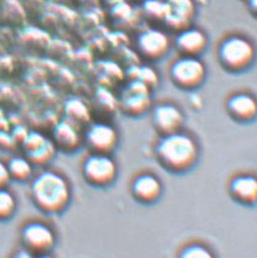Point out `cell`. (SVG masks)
<instances>
[{
    "mask_svg": "<svg viewBox=\"0 0 257 258\" xmlns=\"http://www.w3.org/2000/svg\"><path fill=\"white\" fill-rule=\"evenodd\" d=\"M25 157L33 164V166H45L55 159L57 148L51 139L45 135L31 131L26 135L21 142Z\"/></svg>",
    "mask_w": 257,
    "mask_h": 258,
    "instance_id": "8",
    "label": "cell"
},
{
    "mask_svg": "<svg viewBox=\"0 0 257 258\" xmlns=\"http://www.w3.org/2000/svg\"><path fill=\"white\" fill-rule=\"evenodd\" d=\"M167 8L164 25L169 31L180 33L192 27L197 15V4L194 0H164Z\"/></svg>",
    "mask_w": 257,
    "mask_h": 258,
    "instance_id": "11",
    "label": "cell"
},
{
    "mask_svg": "<svg viewBox=\"0 0 257 258\" xmlns=\"http://www.w3.org/2000/svg\"><path fill=\"white\" fill-rule=\"evenodd\" d=\"M178 258H216L208 246L202 244H189L184 246L178 253Z\"/></svg>",
    "mask_w": 257,
    "mask_h": 258,
    "instance_id": "23",
    "label": "cell"
},
{
    "mask_svg": "<svg viewBox=\"0 0 257 258\" xmlns=\"http://www.w3.org/2000/svg\"><path fill=\"white\" fill-rule=\"evenodd\" d=\"M217 59L221 67L229 73H243L255 62V45L241 35L227 37L217 47Z\"/></svg>",
    "mask_w": 257,
    "mask_h": 258,
    "instance_id": "3",
    "label": "cell"
},
{
    "mask_svg": "<svg viewBox=\"0 0 257 258\" xmlns=\"http://www.w3.org/2000/svg\"><path fill=\"white\" fill-rule=\"evenodd\" d=\"M209 45V38L204 31L199 28H189L180 32L175 38L174 46L181 56L199 57L204 53Z\"/></svg>",
    "mask_w": 257,
    "mask_h": 258,
    "instance_id": "13",
    "label": "cell"
},
{
    "mask_svg": "<svg viewBox=\"0 0 257 258\" xmlns=\"http://www.w3.org/2000/svg\"><path fill=\"white\" fill-rule=\"evenodd\" d=\"M161 166L171 172L181 173L190 170L199 158V146L189 134L177 133L161 136L155 148Z\"/></svg>",
    "mask_w": 257,
    "mask_h": 258,
    "instance_id": "2",
    "label": "cell"
},
{
    "mask_svg": "<svg viewBox=\"0 0 257 258\" xmlns=\"http://www.w3.org/2000/svg\"><path fill=\"white\" fill-rule=\"evenodd\" d=\"M16 198L8 188H0V221L11 218L16 211Z\"/></svg>",
    "mask_w": 257,
    "mask_h": 258,
    "instance_id": "22",
    "label": "cell"
},
{
    "mask_svg": "<svg viewBox=\"0 0 257 258\" xmlns=\"http://www.w3.org/2000/svg\"><path fill=\"white\" fill-rule=\"evenodd\" d=\"M56 148L71 153L76 152L84 143L82 127L65 119L55 126L52 131V139Z\"/></svg>",
    "mask_w": 257,
    "mask_h": 258,
    "instance_id": "14",
    "label": "cell"
},
{
    "mask_svg": "<svg viewBox=\"0 0 257 258\" xmlns=\"http://www.w3.org/2000/svg\"><path fill=\"white\" fill-rule=\"evenodd\" d=\"M229 193L235 202L253 205L257 199V181L252 175H238L229 183Z\"/></svg>",
    "mask_w": 257,
    "mask_h": 258,
    "instance_id": "17",
    "label": "cell"
},
{
    "mask_svg": "<svg viewBox=\"0 0 257 258\" xmlns=\"http://www.w3.org/2000/svg\"><path fill=\"white\" fill-rule=\"evenodd\" d=\"M65 113L66 119L80 126V127L91 121L90 108L79 98H72V100L67 101L65 106Z\"/></svg>",
    "mask_w": 257,
    "mask_h": 258,
    "instance_id": "18",
    "label": "cell"
},
{
    "mask_svg": "<svg viewBox=\"0 0 257 258\" xmlns=\"http://www.w3.org/2000/svg\"><path fill=\"white\" fill-rule=\"evenodd\" d=\"M244 2H246V0H244Z\"/></svg>",
    "mask_w": 257,
    "mask_h": 258,
    "instance_id": "28",
    "label": "cell"
},
{
    "mask_svg": "<svg viewBox=\"0 0 257 258\" xmlns=\"http://www.w3.org/2000/svg\"><path fill=\"white\" fill-rule=\"evenodd\" d=\"M256 2L257 0H246L247 9H249V11L253 15V16H256V14H257V3Z\"/></svg>",
    "mask_w": 257,
    "mask_h": 258,
    "instance_id": "26",
    "label": "cell"
},
{
    "mask_svg": "<svg viewBox=\"0 0 257 258\" xmlns=\"http://www.w3.org/2000/svg\"><path fill=\"white\" fill-rule=\"evenodd\" d=\"M184 124V114L174 103H160L152 109V125L160 136L181 131Z\"/></svg>",
    "mask_w": 257,
    "mask_h": 258,
    "instance_id": "10",
    "label": "cell"
},
{
    "mask_svg": "<svg viewBox=\"0 0 257 258\" xmlns=\"http://www.w3.org/2000/svg\"><path fill=\"white\" fill-rule=\"evenodd\" d=\"M7 165L11 179H15L17 182H26L32 178L34 166L25 155L23 157H21V155L13 157L8 161Z\"/></svg>",
    "mask_w": 257,
    "mask_h": 258,
    "instance_id": "19",
    "label": "cell"
},
{
    "mask_svg": "<svg viewBox=\"0 0 257 258\" xmlns=\"http://www.w3.org/2000/svg\"><path fill=\"white\" fill-rule=\"evenodd\" d=\"M21 240L25 250L33 254H47L56 245V235L46 223L33 221L27 223L21 232Z\"/></svg>",
    "mask_w": 257,
    "mask_h": 258,
    "instance_id": "6",
    "label": "cell"
},
{
    "mask_svg": "<svg viewBox=\"0 0 257 258\" xmlns=\"http://www.w3.org/2000/svg\"><path fill=\"white\" fill-rule=\"evenodd\" d=\"M34 205L46 214H59L71 203L72 189L67 178L52 170H43L31 183Z\"/></svg>",
    "mask_w": 257,
    "mask_h": 258,
    "instance_id": "1",
    "label": "cell"
},
{
    "mask_svg": "<svg viewBox=\"0 0 257 258\" xmlns=\"http://www.w3.org/2000/svg\"><path fill=\"white\" fill-rule=\"evenodd\" d=\"M118 166L109 154L91 153L84 160L83 176L95 187H107L115 181Z\"/></svg>",
    "mask_w": 257,
    "mask_h": 258,
    "instance_id": "5",
    "label": "cell"
},
{
    "mask_svg": "<svg viewBox=\"0 0 257 258\" xmlns=\"http://www.w3.org/2000/svg\"><path fill=\"white\" fill-rule=\"evenodd\" d=\"M142 11L152 22L164 23L167 15L165 2H159V0H145L142 4Z\"/></svg>",
    "mask_w": 257,
    "mask_h": 258,
    "instance_id": "21",
    "label": "cell"
},
{
    "mask_svg": "<svg viewBox=\"0 0 257 258\" xmlns=\"http://www.w3.org/2000/svg\"><path fill=\"white\" fill-rule=\"evenodd\" d=\"M136 2H145V0H136Z\"/></svg>",
    "mask_w": 257,
    "mask_h": 258,
    "instance_id": "27",
    "label": "cell"
},
{
    "mask_svg": "<svg viewBox=\"0 0 257 258\" xmlns=\"http://www.w3.org/2000/svg\"><path fill=\"white\" fill-rule=\"evenodd\" d=\"M136 47L140 56L148 61H160L170 52L171 41L165 32L159 29H147L136 39Z\"/></svg>",
    "mask_w": 257,
    "mask_h": 258,
    "instance_id": "9",
    "label": "cell"
},
{
    "mask_svg": "<svg viewBox=\"0 0 257 258\" xmlns=\"http://www.w3.org/2000/svg\"><path fill=\"white\" fill-rule=\"evenodd\" d=\"M171 82L178 89L192 91L200 88L206 79V67L199 57L181 56L172 62L169 71Z\"/></svg>",
    "mask_w": 257,
    "mask_h": 258,
    "instance_id": "4",
    "label": "cell"
},
{
    "mask_svg": "<svg viewBox=\"0 0 257 258\" xmlns=\"http://www.w3.org/2000/svg\"><path fill=\"white\" fill-rule=\"evenodd\" d=\"M126 76L128 80L141 82L151 90H154L159 84V77L157 72L149 66H133L127 70Z\"/></svg>",
    "mask_w": 257,
    "mask_h": 258,
    "instance_id": "20",
    "label": "cell"
},
{
    "mask_svg": "<svg viewBox=\"0 0 257 258\" xmlns=\"http://www.w3.org/2000/svg\"><path fill=\"white\" fill-rule=\"evenodd\" d=\"M11 181H13V179H11L7 163L0 160V188H7L8 185L10 184Z\"/></svg>",
    "mask_w": 257,
    "mask_h": 258,
    "instance_id": "24",
    "label": "cell"
},
{
    "mask_svg": "<svg viewBox=\"0 0 257 258\" xmlns=\"http://www.w3.org/2000/svg\"><path fill=\"white\" fill-rule=\"evenodd\" d=\"M133 196L143 204H152L159 199L163 191L160 179L153 173H141L131 184Z\"/></svg>",
    "mask_w": 257,
    "mask_h": 258,
    "instance_id": "16",
    "label": "cell"
},
{
    "mask_svg": "<svg viewBox=\"0 0 257 258\" xmlns=\"http://www.w3.org/2000/svg\"><path fill=\"white\" fill-rule=\"evenodd\" d=\"M151 92L152 90L141 82L128 80L118 101L119 108L126 115L134 118L145 115L152 108Z\"/></svg>",
    "mask_w": 257,
    "mask_h": 258,
    "instance_id": "7",
    "label": "cell"
},
{
    "mask_svg": "<svg viewBox=\"0 0 257 258\" xmlns=\"http://www.w3.org/2000/svg\"><path fill=\"white\" fill-rule=\"evenodd\" d=\"M118 133L114 127L107 122H94L88 127L84 135V142L92 153L109 154L118 145Z\"/></svg>",
    "mask_w": 257,
    "mask_h": 258,
    "instance_id": "12",
    "label": "cell"
},
{
    "mask_svg": "<svg viewBox=\"0 0 257 258\" xmlns=\"http://www.w3.org/2000/svg\"><path fill=\"white\" fill-rule=\"evenodd\" d=\"M226 110L233 120L238 122H250L257 115V102L247 92H237L229 96L226 102Z\"/></svg>",
    "mask_w": 257,
    "mask_h": 258,
    "instance_id": "15",
    "label": "cell"
},
{
    "mask_svg": "<svg viewBox=\"0 0 257 258\" xmlns=\"http://www.w3.org/2000/svg\"><path fill=\"white\" fill-rule=\"evenodd\" d=\"M13 258H53L51 254L47 253V254H33L31 252H28L25 248L22 250L17 251L16 253L14 254Z\"/></svg>",
    "mask_w": 257,
    "mask_h": 258,
    "instance_id": "25",
    "label": "cell"
}]
</instances>
